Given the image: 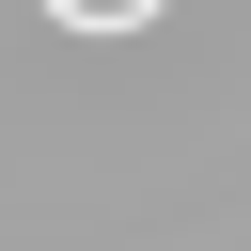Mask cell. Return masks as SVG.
Here are the masks:
<instances>
[{"label":"cell","instance_id":"1","mask_svg":"<svg viewBox=\"0 0 251 251\" xmlns=\"http://www.w3.org/2000/svg\"><path fill=\"white\" fill-rule=\"evenodd\" d=\"M47 16H63V31H141L157 0H47Z\"/></svg>","mask_w":251,"mask_h":251}]
</instances>
